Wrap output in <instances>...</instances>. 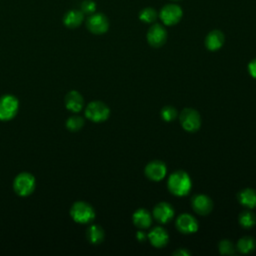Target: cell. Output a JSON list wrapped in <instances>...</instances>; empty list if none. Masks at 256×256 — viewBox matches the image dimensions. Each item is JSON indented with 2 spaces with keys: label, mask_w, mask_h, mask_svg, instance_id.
Here are the masks:
<instances>
[{
  "label": "cell",
  "mask_w": 256,
  "mask_h": 256,
  "mask_svg": "<svg viewBox=\"0 0 256 256\" xmlns=\"http://www.w3.org/2000/svg\"><path fill=\"white\" fill-rule=\"evenodd\" d=\"M167 187L171 194L175 196H185L191 190L192 181L187 172L177 170L169 176Z\"/></svg>",
  "instance_id": "obj_1"
},
{
  "label": "cell",
  "mask_w": 256,
  "mask_h": 256,
  "mask_svg": "<svg viewBox=\"0 0 256 256\" xmlns=\"http://www.w3.org/2000/svg\"><path fill=\"white\" fill-rule=\"evenodd\" d=\"M70 215L75 222L80 224H87L94 220L95 211L90 204L84 201H77L72 205L70 209Z\"/></svg>",
  "instance_id": "obj_2"
},
{
  "label": "cell",
  "mask_w": 256,
  "mask_h": 256,
  "mask_svg": "<svg viewBox=\"0 0 256 256\" xmlns=\"http://www.w3.org/2000/svg\"><path fill=\"white\" fill-rule=\"evenodd\" d=\"M35 178L31 173L22 172L18 174L13 182V189L19 196H28L35 189Z\"/></svg>",
  "instance_id": "obj_3"
},
{
  "label": "cell",
  "mask_w": 256,
  "mask_h": 256,
  "mask_svg": "<svg viewBox=\"0 0 256 256\" xmlns=\"http://www.w3.org/2000/svg\"><path fill=\"white\" fill-rule=\"evenodd\" d=\"M110 115L109 107L102 101H92L85 109V116L92 122L100 123L108 119Z\"/></svg>",
  "instance_id": "obj_4"
},
{
  "label": "cell",
  "mask_w": 256,
  "mask_h": 256,
  "mask_svg": "<svg viewBox=\"0 0 256 256\" xmlns=\"http://www.w3.org/2000/svg\"><path fill=\"white\" fill-rule=\"evenodd\" d=\"M19 108L18 99L10 94L0 98V120L8 121L14 118Z\"/></svg>",
  "instance_id": "obj_5"
},
{
  "label": "cell",
  "mask_w": 256,
  "mask_h": 256,
  "mask_svg": "<svg viewBox=\"0 0 256 256\" xmlns=\"http://www.w3.org/2000/svg\"><path fill=\"white\" fill-rule=\"evenodd\" d=\"M179 122L185 131L196 132L201 126V117L197 110L184 108L180 113Z\"/></svg>",
  "instance_id": "obj_6"
},
{
  "label": "cell",
  "mask_w": 256,
  "mask_h": 256,
  "mask_svg": "<svg viewBox=\"0 0 256 256\" xmlns=\"http://www.w3.org/2000/svg\"><path fill=\"white\" fill-rule=\"evenodd\" d=\"M183 15L182 8L176 4H167L159 12V17L161 21L167 25L172 26L177 24Z\"/></svg>",
  "instance_id": "obj_7"
},
{
  "label": "cell",
  "mask_w": 256,
  "mask_h": 256,
  "mask_svg": "<svg viewBox=\"0 0 256 256\" xmlns=\"http://www.w3.org/2000/svg\"><path fill=\"white\" fill-rule=\"evenodd\" d=\"M87 29L93 34H104L109 29L108 18L102 13H93L86 21Z\"/></svg>",
  "instance_id": "obj_8"
},
{
  "label": "cell",
  "mask_w": 256,
  "mask_h": 256,
  "mask_svg": "<svg viewBox=\"0 0 256 256\" xmlns=\"http://www.w3.org/2000/svg\"><path fill=\"white\" fill-rule=\"evenodd\" d=\"M146 38L150 46L159 48L163 46L167 40V31L161 24L155 23L147 31Z\"/></svg>",
  "instance_id": "obj_9"
},
{
  "label": "cell",
  "mask_w": 256,
  "mask_h": 256,
  "mask_svg": "<svg viewBox=\"0 0 256 256\" xmlns=\"http://www.w3.org/2000/svg\"><path fill=\"white\" fill-rule=\"evenodd\" d=\"M167 172V168L164 162L160 160H152L144 169L145 176L152 181H161Z\"/></svg>",
  "instance_id": "obj_10"
},
{
  "label": "cell",
  "mask_w": 256,
  "mask_h": 256,
  "mask_svg": "<svg viewBox=\"0 0 256 256\" xmlns=\"http://www.w3.org/2000/svg\"><path fill=\"white\" fill-rule=\"evenodd\" d=\"M176 228L183 234H192L198 230V221L191 214L183 213L176 219Z\"/></svg>",
  "instance_id": "obj_11"
},
{
  "label": "cell",
  "mask_w": 256,
  "mask_h": 256,
  "mask_svg": "<svg viewBox=\"0 0 256 256\" xmlns=\"http://www.w3.org/2000/svg\"><path fill=\"white\" fill-rule=\"evenodd\" d=\"M191 206L199 215L205 216L208 215L213 209V201L212 199L204 194H197L191 200Z\"/></svg>",
  "instance_id": "obj_12"
},
{
  "label": "cell",
  "mask_w": 256,
  "mask_h": 256,
  "mask_svg": "<svg viewBox=\"0 0 256 256\" xmlns=\"http://www.w3.org/2000/svg\"><path fill=\"white\" fill-rule=\"evenodd\" d=\"M174 216V209L172 205L167 202H159L153 209V217L161 224H166L172 220Z\"/></svg>",
  "instance_id": "obj_13"
},
{
  "label": "cell",
  "mask_w": 256,
  "mask_h": 256,
  "mask_svg": "<svg viewBox=\"0 0 256 256\" xmlns=\"http://www.w3.org/2000/svg\"><path fill=\"white\" fill-rule=\"evenodd\" d=\"M148 239L155 248H163L169 241V235L163 227L156 226L148 233Z\"/></svg>",
  "instance_id": "obj_14"
},
{
  "label": "cell",
  "mask_w": 256,
  "mask_h": 256,
  "mask_svg": "<svg viewBox=\"0 0 256 256\" xmlns=\"http://www.w3.org/2000/svg\"><path fill=\"white\" fill-rule=\"evenodd\" d=\"M225 41V36L220 30L210 31L205 38V46L209 51L219 50Z\"/></svg>",
  "instance_id": "obj_15"
},
{
  "label": "cell",
  "mask_w": 256,
  "mask_h": 256,
  "mask_svg": "<svg viewBox=\"0 0 256 256\" xmlns=\"http://www.w3.org/2000/svg\"><path fill=\"white\" fill-rule=\"evenodd\" d=\"M64 102L66 108L75 113L79 112L84 106V99L82 95L75 90H72L66 94Z\"/></svg>",
  "instance_id": "obj_16"
},
{
  "label": "cell",
  "mask_w": 256,
  "mask_h": 256,
  "mask_svg": "<svg viewBox=\"0 0 256 256\" xmlns=\"http://www.w3.org/2000/svg\"><path fill=\"white\" fill-rule=\"evenodd\" d=\"M132 221L136 227L140 229H146L152 224V216L146 209L139 208L133 213Z\"/></svg>",
  "instance_id": "obj_17"
},
{
  "label": "cell",
  "mask_w": 256,
  "mask_h": 256,
  "mask_svg": "<svg viewBox=\"0 0 256 256\" xmlns=\"http://www.w3.org/2000/svg\"><path fill=\"white\" fill-rule=\"evenodd\" d=\"M237 198L239 203L248 208L253 209L256 207V190L252 188H245L238 192Z\"/></svg>",
  "instance_id": "obj_18"
},
{
  "label": "cell",
  "mask_w": 256,
  "mask_h": 256,
  "mask_svg": "<svg viewBox=\"0 0 256 256\" xmlns=\"http://www.w3.org/2000/svg\"><path fill=\"white\" fill-rule=\"evenodd\" d=\"M83 19L84 13L81 10H71L65 14L63 22L68 28H76L82 23Z\"/></svg>",
  "instance_id": "obj_19"
},
{
  "label": "cell",
  "mask_w": 256,
  "mask_h": 256,
  "mask_svg": "<svg viewBox=\"0 0 256 256\" xmlns=\"http://www.w3.org/2000/svg\"><path fill=\"white\" fill-rule=\"evenodd\" d=\"M86 237H87V240L91 244H100L104 240L105 233H104V230L101 226L96 225V224H92L87 229Z\"/></svg>",
  "instance_id": "obj_20"
},
{
  "label": "cell",
  "mask_w": 256,
  "mask_h": 256,
  "mask_svg": "<svg viewBox=\"0 0 256 256\" xmlns=\"http://www.w3.org/2000/svg\"><path fill=\"white\" fill-rule=\"evenodd\" d=\"M237 250L242 254H249L256 248V241L251 236H244L241 237L237 244H236Z\"/></svg>",
  "instance_id": "obj_21"
},
{
  "label": "cell",
  "mask_w": 256,
  "mask_h": 256,
  "mask_svg": "<svg viewBox=\"0 0 256 256\" xmlns=\"http://www.w3.org/2000/svg\"><path fill=\"white\" fill-rule=\"evenodd\" d=\"M238 221H239V224L241 225V227H243L245 229H249V228H252L256 224V216L252 211L244 210L240 213Z\"/></svg>",
  "instance_id": "obj_22"
},
{
  "label": "cell",
  "mask_w": 256,
  "mask_h": 256,
  "mask_svg": "<svg viewBox=\"0 0 256 256\" xmlns=\"http://www.w3.org/2000/svg\"><path fill=\"white\" fill-rule=\"evenodd\" d=\"M83 126H84V119L83 117L78 115H73L69 117L66 121V128L72 132L79 131Z\"/></svg>",
  "instance_id": "obj_23"
},
{
  "label": "cell",
  "mask_w": 256,
  "mask_h": 256,
  "mask_svg": "<svg viewBox=\"0 0 256 256\" xmlns=\"http://www.w3.org/2000/svg\"><path fill=\"white\" fill-rule=\"evenodd\" d=\"M157 12L154 8L146 7L139 12V19L144 23H153L157 19Z\"/></svg>",
  "instance_id": "obj_24"
},
{
  "label": "cell",
  "mask_w": 256,
  "mask_h": 256,
  "mask_svg": "<svg viewBox=\"0 0 256 256\" xmlns=\"http://www.w3.org/2000/svg\"><path fill=\"white\" fill-rule=\"evenodd\" d=\"M218 248L222 255H234L236 253V247L229 239L221 240L218 244Z\"/></svg>",
  "instance_id": "obj_25"
},
{
  "label": "cell",
  "mask_w": 256,
  "mask_h": 256,
  "mask_svg": "<svg viewBox=\"0 0 256 256\" xmlns=\"http://www.w3.org/2000/svg\"><path fill=\"white\" fill-rule=\"evenodd\" d=\"M161 118L166 121V122H171L173 120L176 119L177 115H178V111L176 110V108H174L173 106H165L161 109L160 112Z\"/></svg>",
  "instance_id": "obj_26"
},
{
  "label": "cell",
  "mask_w": 256,
  "mask_h": 256,
  "mask_svg": "<svg viewBox=\"0 0 256 256\" xmlns=\"http://www.w3.org/2000/svg\"><path fill=\"white\" fill-rule=\"evenodd\" d=\"M81 11L84 14H93L96 11V3L92 0H85L81 4Z\"/></svg>",
  "instance_id": "obj_27"
},
{
  "label": "cell",
  "mask_w": 256,
  "mask_h": 256,
  "mask_svg": "<svg viewBox=\"0 0 256 256\" xmlns=\"http://www.w3.org/2000/svg\"><path fill=\"white\" fill-rule=\"evenodd\" d=\"M248 72H249V74L252 77L256 78V58L249 62V64H248Z\"/></svg>",
  "instance_id": "obj_28"
},
{
  "label": "cell",
  "mask_w": 256,
  "mask_h": 256,
  "mask_svg": "<svg viewBox=\"0 0 256 256\" xmlns=\"http://www.w3.org/2000/svg\"><path fill=\"white\" fill-rule=\"evenodd\" d=\"M172 255H174V256H189V255H191V253L185 248H179V249L175 250L172 253Z\"/></svg>",
  "instance_id": "obj_29"
},
{
  "label": "cell",
  "mask_w": 256,
  "mask_h": 256,
  "mask_svg": "<svg viewBox=\"0 0 256 256\" xmlns=\"http://www.w3.org/2000/svg\"><path fill=\"white\" fill-rule=\"evenodd\" d=\"M136 238L140 242H144L148 238V234H146L144 231H138L136 234Z\"/></svg>",
  "instance_id": "obj_30"
},
{
  "label": "cell",
  "mask_w": 256,
  "mask_h": 256,
  "mask_svg": "<svg viewBox=\"0 0 256 256\" xmlns=\"http://www.w3.org/2000/svg\"><path fill=\"white\" fill-rule=\"evenodd\" d=\"M174 1H178V0H174Z\"/></svg>",
  "instance_id": "obj_31"
}]
</instances>
